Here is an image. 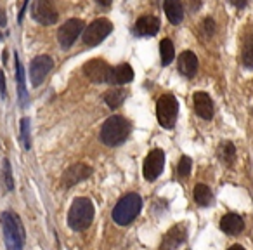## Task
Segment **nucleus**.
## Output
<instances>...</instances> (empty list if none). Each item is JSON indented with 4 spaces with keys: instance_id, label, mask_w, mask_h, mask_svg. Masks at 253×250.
<instances>
[{
    "instance_id": "1",
    "label": "nucleus",
    "mask_w": 253,
    "mask_h": 250,
    "mask_svg": "<svg viewBox=\"0 0 253 250\" xmlns=\"http://www.w3.org/2000/svg\"><path fill=\"white\" fill-rule=\"evenodd\" d=\"M128 134H130V123L126 122L123 116L113 115L102 123L99 138L106 146H118L122 143H125Z\"/></svg>"
},
{
    "instance_id": "2",
    "label": "nucleus",
    "mask_w": 253,
    "mask_h": 250,
    "mask_svg": "<svg viewBox=\"0 0 253 250\" xmlns=\"http://www.w3.org/2000/svg\"><path fill=\"white\" fill-rule=\"evenodd\" d=\"M94 221V203L88 198H75L68 212V226L73 231H84Z\"/></svg>"
},
{
    "instance_id": "3",
    "label": "nucleus",
    "mask_w": 253,
    "mask_h": 250,
    "mask_svg": "<svg viewBox=\"0 0 253 250\" xmlns=\"http://www.w3.org/2000/svg\"><path fill=\"white\" fill-rule=\"evenodd\" d=\"M141 208H142V198L137 193H128L115 205L111 217L118 226H128L141 214Z\"/></svg>"
},
{
    "instance_id": "4",
    "label": "nucleus",
    "mask_w": 253,
    "mask_h": 250,
    "mask_svg": "<svg viewBox=\"0 0 253 250\" xmlns=\"http://www.w3.org/2000/svg\"><path fill=\"white\" fill-rule=\"evenodd\" d=\"M2 229H4V240L7 250H23L25 243V229H23L21 219L14 212H4L2 217Z\"/></svg>"
},
{
    "instance_id": "5",
    "label": "nucleus",
    "mask_w": 253,
    "mask_h": 250,
    "mask_svg": "<svg viewBox=\"0 0 253 250\" xmlns=\"http://www.w3.org/2000/svg\"><path fill=\"white\" fill-rule=\"evenodd\" d=\"M177 115H179V102L175 96L163 94L156 102V116L160 125L163 129H172L177 122Z\"/></svg>"
},
{
    "instance_id": "6",
    "label": "nucleus",
    "mask_w": 253,
    "mask_h": 250,
    "mask_svg": "<svg viewBox=\"0 0 253 250\" xmlns=\"http://www.w3.org/2000/svg\"><path fill=\"white\" fill-rule=\"evenodd\" d=\"M113 30V25L111 21H108V19H95V21H92L88 26H85L84 30V44L88 47H94V46H99V44L102 42V40L106 39V37L111 33Z\"/></svg>"
},
{
    "instance_id": "7",
    "label": "nucleus",
    "mask_w": 253,
    "mask_h": 250,
    "mask_svg": "<svg viewBox=\"0 0 253 250\" xmlns=\"http://www.w3.org/2000/svg\"><path fill=\"white\" fill-rule=\"evenodd\" d=\"M32 16L37 23H40L43 26L54 25L57 21V18H59L52 0H35V4L32 7Z\"/></svg>"
},
{
    "instance_id": "8",
    "label": "nucleus",
    "mask_w": 253,
    "mask_h": 250,
    "mask_svg": "<svg viewBox=\"0 0 253 250\" xmlns=\"http://www.w3.org/2000/svg\"><path fill=\"white\" fill-rule=\"evenodd\" d=\"M85 30V23L82 19H68L57 32V42L63 49H70L78 39L82 32Z\"/></svg>"
},
{
    "instance_id": "9",
    "label": "nucleus",
    "mask_w": 253,
    "mask_h": 250,
    "mask_svg": "<svg viewBox=\"0 0 253 250\" xmlns=\"http://www.w3.org/2000/svg\"><path fill=\"white\" fill-rule=\"evenodd\" d=\"M54 68V61L50 56L47 54H42V56H37L35 59L30 64V80H32L33 87H39L45 77L49 75V71Z\"/></svg>"
},
{
    "instance_id": "10",
    "label": "nucleus",
    "mask_w": 253,
    "mask_h": 250,
    "mask_svg": "<svg viewBox=\"0 0 253 250\" xmlns=\"http://www.w3.org/2000/svg\"><path fill=\"white\" fill-rule=\"evenodd\" d=\"M163 167H165V153L162 150H153L144 160V167H142V174H144L146 181H155L162 176Z\"/></svg>"
},
{
    "instance_id": "11",
    "label": "nucleus",
    "mask_w": 253,
    "mask_h": 250,
    "mask_svg": "<svg viewBox=\"0 0 253 250\" xmlns=\"http://www.w3.org/2000/svg\"><path fill=\"white\" fill-rule=\"evenodd\" d=\"M85 75L90 78L94 84H108L109 73H111V66L102 59H92L84 66Z\"/></svg>"
},
{
    "instance_id": "12",
    "label": "nucleus",
    "mask_w": 253,
    "mask_h": 250,
    "mask_svg": "<svg viewBox=\"0 0 253 250\" xmlns=\"http://www.w3.org/2000/svg\"><path fill=\"white\" fill-rule=\"evenodd\" d=\"M90 174H92L90 167L85 165V163H77V165H71L70 169L63 174V179L61 181H63L64 188H71L77 183H80V181L87 179Z\"/></svg>"
},
{
    "instance_id": "13",
    "label": "nucleus",
    "mask_w": 253,
    "mask_h": 250,
    "mask_svg": "<svg viewBox=\"0 0 253 250\" xmlns=\"http://www.w3.org/2000/svg\"><path fill=\"white\" fill-rule=\"evenodd\" d=\"M194 109H196L198 116L203 120H211L213 116V101L207 92H196L194 94Z\"/></svg>"
},
{
    "instance_id": "14",
    "label": "nucleus",
    "mask_w": 253,
    "mask_h": 250,
    "mask_svg": "<svg viewBox=\"0 0 253 250\" xmlns=\"http://www.w3.org/2000/svg\"><path fill=\"white\" fill-rule=\"evenodd\" d=\"M134 80V70H132L130 64H118L116 68H111V73H109L108 84L113 85H125L128 82Z\"/></svg>"
},
{
    "instance_id": "15",
    "label": "nucleus",
    "mask_w": 253,
    "mask_h": 250,
    "mask_svg": "<svg viewBox=\"0 0 253 250\" xmlns=\"http://www.w3.org/2000/svg\"><path fill=\"white\" fill-rule=\"evenodd\" d=\"M160 30V19L153 14H146L141 16L135 23V32L142 37H153L156 35Z\"/></svg>"
},
{
    "instance_id": "16",
    "label": "nucleus",
    "mask_w": 253,
    "mask_h": 250,
    "mask_svg": "<svg viewBox=\"0 0 253 250\" xmlns=\"http://www.w3.org/2000/svg\"><path fill=\"white\" fill-rule=\"evenodd\" d=\"M179 70L184 77L187 78H193L198 71V57L193 50H184L182 54L179 56Z\"/></svg>"
},
{
    "instance_id": "17",
    "label": "nucleus",
    "mask_w": 253,
    "mask_h": 250,
    "mask_svg": "<svg viewBox=\"0 0 253 250\" xmlns=\"http://www.w3.org/2000/svg\"><path fill=\"white\" fill-rule=\"evenodd\" d=\"M186 235H187V228L184 224H177L167 233L165 240H163V247L162 250H173L175 247H179L180 243L186 240Z\"/></svg>"
},
{
    "instance_id": "18",
    "label": "nucleus",
    "mask_w": 253,
    "mask_h": 250,
    "mask_svg": "<svg viewBox=\"0 0 253 250\" xmlns=\"http://www.w3.org/2000/svg\"><path fill=\"white\" fill-rule=\"evenodd\" d=\"M220 229L227 235H239V233L245 229V221H243L241 215L238 214H225L224 217L220 219Z\"/></svg>"
},
{
    "instance_id": "19",
    "label": "nucleus",
    "mask_w": 253,
    "mask_h": 250,
    "mask_svg": "<svg viewBox=\"0 0 253 250\" xmlns=\"http://www.w3.org/2000/svg\"><path fill=\"white\" fill-rule=\"evenodd\" d=\"M165 14L172 25H179L184 19V5L180 0H165Z\"/></svg>"
},
{
    "instance_id": "20",
    "label": "nucleus",
    "mask_w": 253,
    "mask_h": 250,
    "mask_svg": "<svg viewBox=\"0 0 253 250\" xmlns=\"http://www.w3.org/2000/svg\"><path fill=\"white\" fill-rule=\"evenodd\" d=\"M14 56H16L14 59H16V78H18L19 102H21V106H26V102H28V91H26V85H25V68H23L18 54H14Z\"/></svg>"
},
{
    "instance_id": "21",
    "label": "nucleus",
    "mask_w": 253,
    "mask_h": 250,
    "mask_svg": "<svg viewBox=\"0 0 253 250\" xmlns=\"http://www.w3.org/2000/svg\"><path fill=\"white\" fill-rule=\"evenodd\" d=\"M125 98H126V91H125V89H120V87L109 89V91L104 94L106 104H108L111 109H116V108H118V106L122 104L123 101H125Z\"/></svg>"
},
{
    "instance_id": "22",
    "label": "nucleus",
    "mask_w": 253,
    "mask_h": 250,
    "mask_svg": "<svg viewBox=\"0 0 253 250\" xmlns=\"http://www.w3.org/2000/svg\"><path fill=\"white\" fill-rule=\"evenodd\" d=\"M194 201L200 207H208L213 201V195H211L210 188L207 184H196L194 186Z\"/></svg>"
},
{
    "instance_id": "23",
    "label": "nucleus",
    "mask_w": 253,
    "mask_h": 250,
    "mask_svg": "<svg viewBox=\"0 0 253 250\" xmlns=\"http://www.w3.org/2000/svg\"><path fill=\"white\" fill-rule=\"evenodd\" d=\"M241 63L245 68H253V33L246 37L245 42H243Z\"/></svg>"
},
{
    "instance_id": "24",
    "label": "nucleus",
    "mask_w": 253,
    "mask_h": 250,
    "mask_svg": "<svg viewBox=\"0 0 253 250\" xmlns=\"http://www.w3.org/2000/svg\"><path fill=\"white\" fill-rule=\"evenodd\" d=\"M160 52H162V63L163 66L172 63V59L175 57V49H173V44L170 39H163L160 42Z\"/></svg>"
},
{
    "instance_id": "25",
    "label": "nucleus",
    "mask_w": 253,
    "mask_h": 250,
    "mask_svg": "<svg viewBox=\"0 0 253 250\" xmlns=\"http://www.w3.org/2000/svg\"><path fill=\"white\" fill-rule=\"evenodd\" d=\"M218 156H220V160L225 163V165H232L236 160V148L232 143H224V145L220 146V150H218Z\"/></svg>"
},
{
    "instance_id": "26",
    "label": "nucleus",
    "mask_w": 253,
    "mask_h": 250,
    "mask_svg": "<svg viewBox=\"0 0 253 250\" xmlns=\"http://www.w3.org/2000/svg\"><path fill=\"white\" fill-rule=\"evenodd\" d=\"M191 167H193V162H191L189 156H182L179 162V165H177V174H179V177H187L191 174Z\"/></svg>"
},
{
    "instance_id": "27",
    "label": "nucleus",
    "mask_w": 253,
    "mask_h": 250,
    "mask_svg": "<svg viewBox=\"0 0 253 250\" xmlns=\"http://www.w3.org/2000/svg\"><path fill=\"white\" fill-rule=\"evenodd\" d=\"M21 141H23V146H25L26 150H30V120L28 118L21 120Z\"/></svg>"
},
{
    "instance_id": "28",
    "label": "nucleus",
    "mask_w": 253,
    "mask_h": 250,
    "mask_svg": "<svg viewBox=\"0 0 253 250\" xmlns=\"http://www.w3.org/2000/svg\"><path fill=\"white\" fill-rule=\"evenodd\" d=\"M4 176H5V186H7V190H14V179H12L9 160H4Z\"/></svg>"
},
{
    "instance_id": "29",
    "label": "nucleus",
    "mask_w": 253,
    "mask_h": 250,
    "mask_svg": "<svg viewBox=\"0 0 253 250\" xmlns=\"http://www.w3.org/2000/svg\"><path fill=\"white\" fill-rule=\"evenodd\" d=\"M205 32H207L208 35H213L215 33V21L211 18L205 19Z\"/></svg>"
},
{
    "instance_id": "30",
    "label": "nucleus",
    "mask_w": 253,
    "mask_h": 250,
    "mask_svg": "<svg viewBox=\"0 0 253 250\" xmlns=\"http://www.w3.org/2000/svg\"><path fill=\"white\" fill-rule=\"evenodd\" d=\"M0 94H2V98H5V75L4 71H0Z\"/></svg>"
},
{
    "instance_id": "31",
    "label": "nucleus",
    "mask_w": 253,
    "mask_h": 250,
    "mask_svg": "<svg viewBox=\"0 0 253 250\" xmlns=\"http://www.w3.org/2000/svg\"><path fill=\"white\" fill-rule=\"evenodd\" d=\"M26 7H28V0H25V2H23L21 12H19V16H18V23H21V21H23V16H25V11H26Z\"/></svg>"
},
{
    "instance_id": "32",
    "label": "nucleus",
    "mask_w": 253,
    "mask_h": 250,
    "mask_svg": "<svg viewBox=\"0 0 253 250\" xmlns=\"http://www.w3.org/2000/svg\"><path fill=\"white\" fill-rule=\"evenodd\" d=\"M232 5H236V7H245L246 5V0H229Z\"/></svg>"
},
{
    "instance_id": "33",
    "label": "nucleus",
    "mask_w": 253,
    "mask_h": 250,
    "mask_svg": "<svg viewBox=\"0 0 253 250\" xmlns=\"http://www.w3.org/2000/svg\"><path fill=\"white\" fill-rule=\"evenodd\" d=\"M7 25V18H5V12L0 9V26H5Z\"/></svg>"
},
{
    "instance_id": "34",
    "label": "nucleus",
    "mask_w": 253,
    "mask_h": 250,
    "mask_svg": "<svg viewBox=\"0 0 253 250\" xmlns=\"http://www.w3.org/2000/svg\"><path fill=\"white\" fill-rule=\"evenodd\" d=\"M95 2H97L99 5H104V7H108V5L111 4L113 0H95Z\"/></svg>"
},
{
    "instance_id": "35",
    "label": "nucleus",
    "mask_w": 253,
    "mask_h": 250,
    "mask_svg": "<svg viewBox=\"0 0 253 250\" xmlns=\"http://www.w3.org/2000/svg\"><path fill=\"white\" fill-rule=\"evenodd\" d=\"M227 250H245V249H243L241 245H232V247H229Z\"/></svg>"
}]
</instances>
